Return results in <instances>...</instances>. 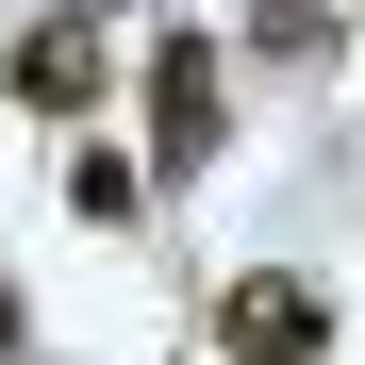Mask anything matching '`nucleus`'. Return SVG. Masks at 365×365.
I'll use <instances>...</instances> for the list:
<instances>
[{
	"instance_id": "f257e3e1",
	"label": "nucleus",
	"mask_w": 365,
	"mask_h": 365,
	"mask_svg": "<svg viewBox=\"0 0 365 365\" xmlns=\"http://www.w3.org/2000/svg\"><path fill=\"white\" fill-rule=\"evenodd\" d=\"M216 133H232V67H216V34H150V166L200 182Z\"/></svg>"
},
{
	"instance_id": "f03ea898",
	"label": "nucleus",
	"mask_w": 365,
	"mask_h": 365,
	"mask_svg": "<svg viewBox=\"0 0 365 365\" xmlns=\"http://www.w3.org/2000/svg\"><path fill=\"white\" fill-rule=\"evenodd\" d=\"M216 349H232V365H316V349H332V282H299V266L232 282V299H216Z\"/></svg>"
},
{
	"instance_id": "7ed1b4c3",
	"label": "nucleus",
	"mask_w": 365,
	"mask_h": 365,
	"mask_svg": "<svg viewBox=\"0 0 365 365\" xmlns=\"http://www.w3.org/2000/svg\"><path fill=\"white\" fill-rule=\"evenodd\" d=\"M100 67H116V50H100L83 17H50V34H17V67H0V83H17L34 116H67V133H83V100H100Z\"/></svg>"
},
{
	"instance_id": "20e7f679",
	"label": "nucleus",
	"mask_w": 365,
	"mask_h": 365,
	"mask_svg": "<svg viewBox=\"0 0 365 365\" xmlns=\"http://www.w3.org/2000/svg\"><path fill=\"white\" fill-rule=\"evenodd\" d=\"M0 365H17V282H0Z\"/></svg>"
}]
</instances>
